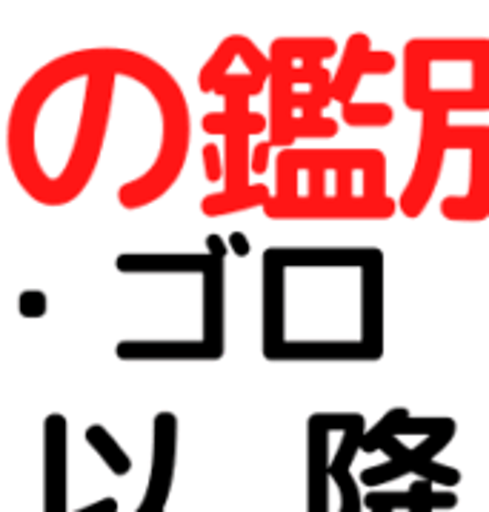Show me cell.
<instances>
[{
    "label": "cell",
    "mask_w": 489,
    "mask_h": 512,
    "mask_svg": "<svg viewBox=\"0 0 489 512\" xmlns=\"http://www.w3.org/2000/svg\"><path fill=\"white\" fill-rule=\"evenodd\" d=\"M175 444H178V418L172 412L155 415V458H152V478L146 501L138 512H161L166 495L172 487V470H175Z\"/></svg>",
    "instance_id": "ba28073f"
},
{
    "label": "cell",
    "mask_w": 489,
    "mask_h": 512,
    "mask_svg": "<svg viewBox=\"0 0 489 512\" xmlns=\"http://www.w3.org/2000/svg\"><path fill=\"white\" fill-rule=\"evenodd\" d=\"M329 418L318 412L306 424L309 444V512H326V475H329Z\"/></svg>",
    "instance_id": "8fae6325"
},
{
    "label": "cell",
    "mask_w": 489,
    "mask_h": 512,
    "mask_svg": "<svg viewBox=\"0 0 489 512\" xmlns=\"http://www.w3.org/2000/svg\"><path fill=\"white\" fill-rule=\"evenodd\" d=\"M224 101V112H229V115H244V112H249V98H224Z\"/></svg>",
    "instance_id": "83f0119b"
},
{
    "label": "cell",
    "mask_w": 489,
    "mask_h": 512,
    "mask_svg": "<svg viewBox=\"0 0 489 512\" xmlns=\"http://www.w3.org/2000/svg\"><path fill=\"white\" fill-rule=\"evenodd\" d=\"M83 512H115V504L112 501H103L98 507H92V510H83Z\"/></svg>",
    "instance_id": "f1b7e54d"
},
{
    "label": "cell",
    "mask_w": 489,
    "mask_h": 512,
    "mask_svg": "<svg viewBox=\"0 0 489 512\" xmlns=\"http://www.w3.org/2000/svg\"><path fill=\"white\" fill-rule=\"evenodd\" d=\"M224 192H241L246 186H252L249 175V161H252V149H249V135L246 132H232L224 141Z\"/></svg>",
    "instance_id": "2e32d148"
},
{
    "label": "cell",
    "mask_w": 489,
    "mask_h": 512,
    "mask_svg": "<svg viewBox=\"0 0 489 512\" xmlns=\"http://www.w3.org/2000/svg\"><path fill=\"white\" fill-rule=\"evenodd\" d=\"M338 55L332 38H275L266 58H284L289 63H324Z\"/></svg>",
    "instance_id": "9a60e30c"
},
{
    "label": "cell",
    "mask_w": 489,
    "mask_h": 512,
    "mask_svg": "<svg viewBox=\"0 0 489 512\" xmlns=\"http://www.w3.org/2000/svg\"><path fill=\"white\" fill-rule=\"evenodd\" d=\"M341 118L352 129H381L395 121V112L389 103H347L341 106Z\"/></svg>",
    "instance_id": "d6986e66"
},
{
    "label": "cell",
    "mask_w": 489,
    "mask_h": 512,
    "mask_svg": "<svg viewBox=\"0 0 489 512\" xmlns=\"http://www.w3.org/2000/svg\"><path fill=\"white\" fill-rule=\"evenodd\" d=\"M86 441L92 444V450L101 455L103 461H106V467L115 472V475H126L129 472V467H132L129 455L121 450V444L109 435L106 427H101V424L86 427Z\"/></svg>",
    "instance_id": "ffe728a7"
},
{
    "label": "cell",
    "mask_w": 489,
    "mask_h": 512,
    "mask_svg": "<svg viewBox=\"0 0 489 512\" xmlns=\"http://www.w3.org/2000/svg\"><path fill=\"white\" fill-rule=\"evenodd\" d=\"M226 252H229V246H226V241L221 238V235H206V255L209 258H224L226 261Z\"/></svg>",
    "instance_id": "4316f807"
},
{
    "label": "cell",
    "mask_w": 489,
    "mask_h": 512,
    "mask_svg": "<svg viewBox=\"0 0 489 512\" xmlns=\"http://www.w3.org/2000/svg\"><path fill=\"white\" fill-rule=\"evenodd\" d=\"M204 172L206 181H212V184L224 178V152L215 144L204 146Z\"/></svg>",
    "instance_id": "cb8c5ba5"
},
{
    "label": "cell",
    "mask_w": 489,
    "mask_h": 512,
    "mask_svg": "<svg viewBox=\"0 0 489 512\" xmlns=\"http://www.w3.org/2000/svg\"><path fill=\"white\" fill-rule=\"evenodd\" d=\"M309 166L324 172L338 169H358L364 175V198L387 201L392 198L387 189V155L381 149H281L275 161V195L278 201L298 198V175Z\"/></svg>",
    "instance_id": "3957f363"
},
{
    "label": "cell",
    "mask_w": 489,
    "mask_h": 512,
    "mask_svg": "<svg viewBox=\"0 0 489 512\" xmlns=\"http://www.w3.org/2000/svg\"><path fill=\"white\" fill-rule=\"evenodd\" d=\"M204 129L209 135H232V132H246V135H261L269 129V123L261 112H244V115H229V112H209L204 115Z\"/></svg>",
    "instance_id": "ac0fdd59"
},
{
    "label": "cell",
    "mask_w": 489,
    "mask_h": 512,
    "mask_svg": "<svg viewBox=\"0 0 489 512\" xmlns=\"http://www.w3.org/2000/svg\"><path fill=\"white\" fill-rule=\"evenodd\" d=\"M447 129V112H424L421 115V135H418V155H415V164H412V175H409L401 198L395 201L398 212L407 215V218L424 215V209H427L435 189H438L444 152H447V144H444Z\"/></svg>",
    "instance_id": "5b68a950"
},
{
    "label": "cell",
    "mask_w": 489,
    "mask_h": 512,
    "mask_svg": "<svg viewBox=\"0 0 489 512\" xmlns=\"http://www.w3.org/2000/svg\"><path fill=\"white\" fill-rule=\"evenodd\" d=\"M226 267L224 258H212L204 272V344L221 358L226 352Z\"/></svg>",
    "instance_id": "30bf717a"
},
{
    "label": "cell",
    "mask_w": 489,
    "mask_h": 512,
    "mask_svg": "<svg viewBox=\"0 0 489 512\" xmlns=\"http://www.w3.org/2000/svg\"><path fill=\"white\" fill-rule=\"evenodd\" d=\"M292 132H295V141L298 138H318V141H324V138H335L338 135V121H332V118H295L292 123Z\"/></svg>",
    "instance_id": "7402d4cb"
},
{
    "label": "cell",
    "mask_w": 489,
    "mask_h": 512,
    "mask_svg": "<svg viewBox=\"0 0 489 512\" xmlns=\"http://www.w3.org/2000/svg\"><path fill=\"white\" fill-rule=\"evenodd\" d=\"M121 361H218L221 355L204 341H123Z\"/></svg>",
    "instance_id": "7c38bea8"
},
{
    "label": "cell",
    "mask_w": 489,
    "mask_h": 512,
    "mask_svg": "<svg viewBox=\"0 0 489 512\" xmlns=\"http://www.w3.org/2000/svg\"><path fill=\"white\" fill-rule=\"evenodd\" d=\"M269 81H261V78H255V75H224V78H218V81L212 83V95H221V98H255V95H261L264 92V86Z\"/></svg>",
    "instance_id": "44dd1931"
},
{
    "label": "cell",
    "mask_w": 489,
    "mask_h": 512,
    "mask_svg": "<svg viewBox=\"0 0 489 512\" xmlns=\"http://www.w3.org/2000/svg\"><path fill=\"white\" fill-rule=\"evenodd\" d=\"M212 264L209 255H121L115 267L121 272H201Z\"/></svg>",
    "instance_id": "4fadbf2b"
},
{
    "label": "cell",
    "mask_w": 489,
    "mask_h": 512,
    "mask_svg": "<svg viewBox=\"0 0 489 512\" xmlns=\"http://www.w3.org/2000/svg\"><path fill=\"white\" fill-rule=\"evenodd\" d=\"M269 152H272L269 141H264V144H258L255 149H252V161H249L252 175H264L266 169H269Z\"/></svg>",
    "instance_id": "d4e9b609"
},
{
    "label": "cell",
    "mask_w": 489,
    "mask_h": 512,
    "mask_svg": "<svg viewBox=\"0 0 489 512\" xmlns=\"http://www.w3.org/2000/svg\"><path fill=\"white\" fill-rule=\"evenodd\" d=\"M447 149H467L469 186L464 195H449L441 201V215L452 224H481L489 218V126H452L449 123Z\"/></svg>",
    "instance_id": "277c9868"
},
{
    "label": "cell",
    "mask_w": 489,
    "mask_h": 512,
    "mask_svg": "<svg viewBox=\"0 0 489 512\" xmlns=\"http://www.w3.org/2000/svg\"><path fill=\"white\" fill-rule=\"evenodd\" d=\"M395 66H398L395 55L384 52V49L375 52L369 43V35H364V32L349 35L341 63H338V72L332 75V101L347 106V103L355 101V92L367 75H392Z\"/></svg>",
    "instance_id": "52a82bcc"
},
{
    "label": "cell",
    "mask_w": 489,
    "mask_h": 512,
    "mask_svg": "<svg viewBox=\"0 0 489 512\" xmlns=\"http://www.w3.org/2000/svg\"><path fill=\"white\" fill-rule=\"evenodd\" d=\"M246 46H249V38H244V35H229V38H224V43L212 52V58L206 61L201 75H198L201 92H209L212 83L218 81V78H224V75H229V66L235 61H241Z\"/></svg>",
    "instance_id": "e0dca14e"
},
{
    "label": "cell",
    "mask_w": 489,
    "mask_h": 512,
    "mask_svg": "<svg viewBox=\"0 0 489 512\" xmlns=\"http://www.w3.org/2000/svg\"><path fill=\"white\" fill-rule=\"evenodd\" d=\"M18 312L23 318H43L49 312V298L41 289H23L18 298Z\"/></svg>",
    "instance_id": "603a6c76"
},
{
    "label": "cell",
    "mask_w": 489,
    "mask_h": 512,
    "mask_svg": "<svg viewBox=\"0 0 489 512\" xmlns=\"http://www.w3.org/2000/svg\"><path fill=\"white\" fill-rule=\"evenodd\" d=\"M66 438L69 427L63 415H49L43 421V447H46V512H63L66 492Z\"/></svg>",
    "instance_id": "9c48e42d"
},
{
    "label": "cell",
    "mask_w": 489,
    "mask_h": 512,
    "mask_svg": "<svg viewBox=\"0 0 489 512\" xmlns=\"http://www.w3.org/2000/svg\"><path fill=\"white\" fill-rule=\"evenodd\" d=\"M106 63L115 75L138 78L155 95V101L161 103L166 129H163L158 161L149 166L138 181L123 184L118 192L123 209H141L163 198L184 169L186 149H189V106L175 78L155 61H149L146 55L126 52V49H106Z\"/></svg>",
    "instance_id": "7a4b0ae2"
},
{
    "label": "cell",
    "mask_w": 489,
    "mask_h": 512,
    "mask_svg": "<svg viewBox=\"0 0 489 512\" xmlns=\"http://www.w3.org/2000/svg\"><path fill=\"white\" fill-rule=\"evenodd\" d=\"M484 38H412L404 46V106L412 112H487L489 81L458 78L455 69Z\"/></svg>",
    "instance_id": "6da1fadb"
},
{
    "label": "cell",
    "mask_w": 489,
    "mask_h": 512,
    "mask_svg": "<svg viewBox=\"0 0 489 512\" xmlns=\"http://www.w3.org/2000/svg\"><path fill=\"white\" fill-rule=\"evenodd\" d=\"M452 438H455V421H452V418H435V424H432V430H429V435L424 438V444L415 447V450L401 447L395 438H384V441L378 444V450L389 452L392 461H389L387 467L364 472V481H367V484H378V481H389V478L404 475V472H421V475H427L432 481L458 484V472L449 470V467L432 464V458L444 450Z\"/></svg>",
    "instance_id": "8992f818"
},
{
    "label": "cell",
    "mask_w": 489,
    "mask_h": 512,
    "mask_svg": "<svg viewBox=\"0 0 489 512\" xmlns=\"http://www.w3.org/2000/svg\"><path fill=\"white\" fill-rule=\"evenodd\" d=\"M226 246H229V252H235L238 258H246V255L252 252L249 238H246L244 232H232V235H229V241H226Z\"/></svg>",
    "instance_id": "484cf974"
},
{
    "label": "cell",
    "mask_w": 489,
    "mask_h": 512,
    "mask_svg": "<svg viewBox=\"0 0 489 512\" xmlns=\"http://www.w3.org/2000/svg\"><path fill=\"white\" fill-rule=\"evenodd\" d=\"M272 198V189L266 184H252L241 189V192H215L206 195L201 201V212L206 218H224V215H238V212H249V209H264V204Z\"/></svg>",
    "instance_id": "5bb4252c"
}]
</instances>
